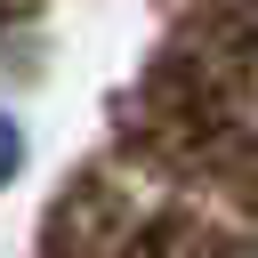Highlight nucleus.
Here are the masks:
<instances>
[{
	"mask_svg": "<svg viewBox=\"0 0 258 258\" xmlns=\"http://www.w3.org/2000/svg\"><path fill=\"white\" fill-rule=\"evenodd\" d=\"M16 161H24V145H16V129H8V121H0V177H8V169H16Z\"/></svg>",
	"mask_w": 258,
	"mask_h": 258,
	"instance_id": "f257e3e1",
	"label": "nucleus"
}]
</instances>
